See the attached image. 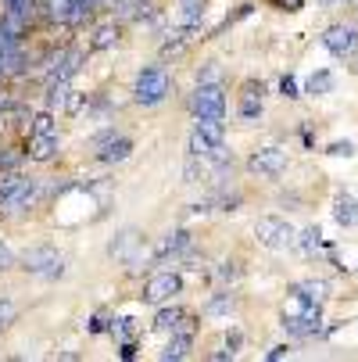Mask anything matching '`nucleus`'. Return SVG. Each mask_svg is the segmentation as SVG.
<instances>
[{
    "instance_id": "nucleus-1",
    "label": "nucleus",
    "mask_w": 358,
    "mask_h": 362,
    "mask_svg": "<svg viewBox=\"0 0 358 362\" xmlns=\"http://www.w3.org/2000/svg\"><path fill=\"white\" fill-rule=\"evenodd\" d=\"M129 93H133V105L136 108H162L165 100L176 93V79H172V72L162 62L140 65L136 76H133V90Z\"/></svg>"
},
{
    "instance_id": "nucleus-2",
    "label": "nucleus",
    "mask_w": 358,
    "mask_h": 362,
    "mask_svg": "<svg viewBox=\"0 0 358 362\" xmlns=\"http://www.w3.org/2000/svg\"><path fill=\"white\" fill-rule=\"evenodd\" d=\"M18 269L25 276H40V280H58L65 276V255L58 244L50 240H36L29 247L18 251Z\"/></svg>"
},
{
    "instance_id": "nucleus-3",
    "label": "nucleus",
    "mask_w": 358,
    "mask_h": 362,
    "mask_svg": "<svg viewBox=\"0 0 358 362\" xmlns=\"http://www.w3.org/2000/svg\"><path fill=\"white\" fill-rule=\"evenodd\" d=\"M186 108L193 119H226V112H229L226 83H193Z\"/></svg>"
},
{
    "instance_id": "nucleus-4",
    "label": "nucleus",
    "mask_w": 358,
    "mask_h": 362,
    "mask_svg": "<svg viewBox=\"0 0 358 362\" xmlns=\"http://www.w3.org/2000/svg\"><path fill=\"white\" fill-rule=\"evenodd\" d=\"M183 291H186V280H183L179 269H158V273H150V276L140 284V301L150 305V308H158V305H165V301L183 298Z\"/></svg>"
},
{
    "instance_id": "nucleus-5",
    "label": "nucleus",
    "mask_w": 358,
    "mask_h": 362,
    "mask_svg": "<svg viewBox=\"0 0 358 362\" xmlns=\"http://www.w3.org/2000/svg\"><path fill=\"white\" fill-rule=\"evenodd\" d=\"M254 240H258L262 247H269V251H287V247L297 244V230L283 216H262L258 223H254Z\"/></svg>"
},
{
    "instance_id": "nucleus-6",
    "label": "nucleus",
    "mask_w": 358,
    "mask_h": 362,
    "mask_svg": "<svg viewBox=\"0 0 358 362\" xmlns=\"http://www.w3.org/2000/svg\"><path fill=\"white\" fill-rule=\"evenodd\" d=\"M265 115V83L262 79H244L237 90V119L244 126H258Z\"/></svg>"
},
{
    "instance_id": "nucleus-7",
    "label": "nucleus",
    "mask_w": 358,
    "mask_h": 362,
    "mask_svg": "<svg viewBox=\"0 0 358 362\" xmlns=\"http://www.w3.org/2000/svg\"><path fill=\"white\" fill-rule=\"evenodd\" d=\"M43 197H47V183L40 176H29L25 173L22 187L11 194V201L4 204V209H0V216H29V212H36L40 204H43Z\"/></svg>"
},
{
    "instance_id": "nucleus-8",
    "label": "nucleus",
    "mask_w": 358,
    "mask_h": 362,
    "mask_svg": "<svg viewBox=\"0 0 358 362\" xmlns=\"http://www.w3.org/2000/svg\"><path fill=\"white\" fill-rule=\"evenodd\" d=\"M290 165V154L276 144L269 147H258V151H251V158H247V173L251 176H262V180H280Z\"/></svg>"
},
{
    "instance_id": "nucleus-9",
    "label": "nucleus",
    "mask_w": 358,
    "mask_h": 362,
    "mask_svg": "<svg viewBox=\"0 0 358 362\" xmlns=\"http://www.w3.org/2000/svg\"><path fill=\"white\" fill-rule=\"evenodd\" d=\"M197 323H201V316H197V313H190V308H183V305H179V298H176V301H165V305H158V308H155V323H150V330H158V334L193 330V334H197Z\"/></svg>"
},
{
    "instance_id": "nucleus-10",
    "label": "nucleus",
    "mask_w": 358,
    "mask_h": 362,
    "mask_svg": "<svg viewBox=\"0 0 358 362\" xmlns=\"http://www.w3.org/2000/svg\"><path fill=\"white\" fill-rule=\"evenodd\" d=\"M61 151V133H25L22 136V154L29 165H50Z\"/></svg>"
},
{
    "instance_id": "nucleus-11",
    "label": "nucleus",
    "mask_w": 358,
    "mask_h": 362,
    "mask_svg": "<svg viewBox=\"0 0 358 362\" xmlns=\"http://www.w3.org/2000/svg\"><path fill=\"white\" fill-rule=\"evenodd\" d=\"M280 327L290 334V337H316L323 330V305H301V313H283L280 316Z\"/></svg>"
},
{
    "instance_id": "nucleus-12",
    "label": "nucleus",
    "mask_w": 358,
    "mask_h": 362,
    "mask_svg": "<svg viewBox=\"0 0 358 362\" xmlns=\"http://www.w3.org/2000/svg\"><path fill=\"white\" fill-rule=\"evenodd\" d=\"M323 47L333 58H354L358 54V25L351 22H333L323 29Z\"/></svg>"
},
{
    "instance_id": "nucleus-13",
    "label": "nucleus",
    "mask_w": 358,
    "mask_h": 362,
    "mask_svg": "<svg viewBox=\"0 0 358 362\" xmlns=\"http://www.w3.org/2000/svg\"><path fill=\"white\" fill-rule=\"evenodd\" d=\"M122 33H126V25H122L119 18H97V22L90 25L86 50H90V54H100V50H112V47H119V43H122Z\"/></svg>"
},
{
    "instance_id": "nucleus-14",
    "label": "nucleus",
    "mask_w": 358,
    "mask_h": 362,
    "mask_svg": "<svg viewBox=\"0 0 358 362\" xmlns=\"http://www.w3.org/2000/svg\"><path fill=\"white\" fill-rule=\"evenodd\" d=\"M133 151H136V140L122 129L119 136H112L105 147H97V151H90V154H93L97 165H122V162L133 158Z\"/></svg>"
},
{
    "instance_id": "nucleus-15",
    "label": "nucleus",
    "mask_w": 358,
    "mask_h": 362,
    "mask_svg": "<svg viewBox=\"0 0 358 362\" xmlns=\"http://www.w3.org/2000/svg\"><path fill=\"white\" fill-rule=\"evenodd\" d=\"M190 247H193V233L186 226H179V230H169L150 255H155V262H169V258H186Z\"/></svg>"
},
{
    "instance_id": "nucleus-16",
    "label": "nucleus",
    "mask_w": 358,
    "mask_h": 362,
    "mask_svg": "<svg viewBox=\"0 0 358 362\" xmlns=\"http://www.w3.org/2000/svg\"><path fill=\"white\" fill-rule=\"evenodd\" d=\"M43 29H68L72 22V0H40V11H36Z\"/></svg>"
},
{
    "instance_id": "nucleus-17",
    "label": "nucleus",
    "mask_w": 358,
    "mask_h": 362,
    "mask_svg": "<svg viewBox=\"0 0 358 362\" xmlns=\"http://www.w3.org/2000/svg\"><path fill=\"white\" fill-rule=\"evenodd\" d=\"M193 344H197V334L193 330H172L169 341H165V348L158 351V358L162 362H183V358L193 355Z\"/></svg>"
},
{
    "instance_id": "nucleus-18",
    "label": "nucleus",
    "mask_w": 358,
    "mask_h": 362,
    "mask_svg": "<svg viewBox=\"0 0 358 362\" xmlns=\"http://www.w3.org/2000/svg\"><path fill=\"white\" fill-rule=\"evenodd\" d=\"M105 11H108L105 0H72V22H68V29L83 33V29H90Z\"/></svg>"
},
{
    "instance_id": "nucleus-19",
    "label": "nucleus",
    "mask_w": 358,
    "mask_h": 362,
    "mask_svg": "<svg viewBox=\"0 0 358 362\" xmlns=\"http://www.w3.org/2000/svg\"><path fill=\"white\" fill-rule=\"evenodd\" d=\"M290 298H297L301 305H326L330 284L326 280H297V284H290Z\"/></svg>"
},
{
    "instance_id": "nucleus-20",
    "label": "nucleus",
    "mask_w": 358,
    "mask_h": 362,
    "mask_svg": "<svg viewBox=\"0 0 358 362\" xmlns=\"http://www.w3.org/2000/svg\"><path fill=\"white\" fill-rule=\"evenodd\" d=\"M333 219H337V226H344V230L358 226V201H354L347 190H337V197H333Z\"/></svg>"
},
{
    "instance_id": "nucleus-21",
    "label": "nucleus",
    "mask_w": 358,
    "mask_h": 362,
    "mask_svg": "<svg viewBox=\"0 0 358 362\" xmlns=\"http://www.w3.org/2000/svg\"><path fill=\"white\" fill-rule=\"evenodd\" d=\"M136 247H143V237H140L136 230H122L119 237H112V240H108V255H112V258H119V262H126V258H129Z\"/></svg>"
},
{
    "instance_id": "nucleus-22",
    "label": "nucleus",
    "mask_w": 358,
    "mask_h": 362,
    "mask_svg": "<svg viewBox=\"0 0 358 362\" xmlns=\"http://www.w3.org/2000/svg\"><path fill=\"white\" fill-rule=\"evenodd\" d=\"M193 133H201L212 147H226V119H193Z\"/></svg>"
},
{
    "instance_id": "nucleus-23",
    "label": "nucleus",
    "mask_w": 358,
    "mask_h": 362,
    "mask_svg": "<svg viewBox=\"0 0 358 362\" xmlns=\"http://www.w3.org/2000/svg\"><path fill=\"white\" fill-rule=\"evenodd\" d=\"M68 97H72V83H47L43 86V108L61 112V108H68Z\"/></svg>"
},
{
    "instance_id": "nucleus-24",
    "label": "nucleus",
    "mask_w": 358,
    "mask_h": 362,
    "mask_svg": "<svg viewBox=\"0 0 358 362\" xmlns=\"http://www.w3.org/2000/svg\"><path fill=\"white\" fill-rule=\"evenodd\" d=\"M233 308H237V298H233V291H215L208 301H204L201 316H229Z\"/></svg>"
},
{
    "instance_id": "nucleus-25",
    "label": "nucleus",
    "mask_w": 358,
    "mask_h": 362,
    "mask_svg": "<svg viewBox=\"0 0 358 362\" xmlns=\"http://www.w3.org/2000/svg\"><path fill=\"white\" fill-rule=\"evenodd\" d=\"M333 86H337V76H333L330 69H316V72L309 76V83H304V93L326 97V93H333Z\"/></svg>"
},
{
    "instance_id": "nucleus-26",
    "label": "nucleus",
    "mask_w": 358,
    "mask_h": 362,
    "mask_svg": "<svg viewBox=\"0 0 358 362\" xmlns=\"http://www.w3.org/2000/svg\"><path fill=\"white\" fill-rule=\"evenodd\" d=\"M176 4H179V25H201L212 0H176Z\"/></svg>"
},
{
    "instance_id": "nucleus-27",
    "label": "nucleus",
    "mask_w": 358,
    "mask_h": 362,
    "mask_svg": "<svg viewBox=\"0 0 358 362\" xmlns=\"http://www.w3.org/2000/svg\"><path fill=\"white\" fill-rule=\"evenodd\" d=\"M22 165H25L22 144H4L0 147V173H11V169H22Z\"/></svg>"
},
{
    "instance_id": "nucleus-28",
    "label": "nucleus",
    "mask_w": 358,
    "mask_h": 362,
    "mask_svg": "<svg viewBox=\"0 0 358 362\" xmlns=\"http://www.w3.org/2000/svg\"><path fill=\"white\" fill-rule=\"evenodd\" d=\"M29 133H58V112H47V108L32 112V119H29Z\"/></svg>"
},
{
    "instance_id": "nucleus-29",
    "label": "nucleus",
    "mask_w": 358,
    "mask_h": 362,
    "mask_svg": "<svg viewBox=\"0 0 358 362\" xmlns=\"http://www.w3.org/2000/svg\"><path fill=\"white\" fill-rule=\"evenodd\" d=\"M193 83H226V72L219 62H201L193 69Z\"/></svg>"
},
{
    "instance_id": "nucleus-30",
    "label": "nucleus",
    "mask_w": 358,
    "mask_h": 362,
    "mask_svg": "<svg viewBox=\"0 0 358 362\" xmlns=\"http://www.w3.org/2000/svg\"><path fill=\"white\" fill-rule=\"evenodd\" d=\"M108 334H112L115 341H129V337H136V320H129V316H122V320H112Z\"/></svg>"
},
{
    "instance_id": "nucleus-31",
    "label": "nucleus",
    "mask_w": 358,
    "mask_h": 362,
    "mask_svg": "<svg viewBox=\"0 0 358 362\" xmlns=\"http://www.w3.org/2000/svg\"><path fill=\"white\" fill-rule=\"evenodd\" d=\"M11 269H18V251H15L4 237H0V276L11 273Z\"/></svg>"
},
{
    "instance_id": "nucleus-32",
    "label": "nucleus",
    "mask_w": 358,
    "mask_h": 362,
    "mask_svg": "<svg viewBox=\"0 0 358 362\" xmlns=\"http://www.w3.org/2000/svg\"><path fill=\"white\" fill-rule=\"evenodd\" d=\"M15 320H18V305H15V298L4 294V298H0V334H4Z\"/></svg>"
},
{
    "instance_id": "nucleus-33",
    "label": "nucleus",
    "mask_w": 358,
    "mask_h": 362,
    "mask_svg": "<svg viewBox=\"0 0 358 362\" xmlns=\"http://www.w3.org/2000/svg\"><path fill=\"white\" fill-rule=\"evenodd\" d=\"M119 133H122V126H119V122H108L105 129H97V133L86 140V147H90V151H97V147H105L112 136H119Z\"/></svg>"
},
{
    "instance_id": "nucleus-34",
    "label": "nucleus",
    "mask_w": 358,
    "mask_h": 362,
    "mask_svg": "<svg viewBox=\"0 0 358 362\" xmlns=\"http://www.w3.org/2000/svg\"><path fill=\"white\" fill-rule=\"evenodd\" d=\"M297 237H301L297 244H301V251H304V255L319 251V244H323V233H319V226H309V230H304V233H297Z\"/></svg>"
},
{
    "instance_id": "nucleus-35",
    "label": "nucleus",
    "mask_w": 358,
    "mask_h": 362,
    "mask_svg": "<svg viewBox=\"0 0 358 362\" xmlns=\"http://www.w3.org/2000/svg\"><path fill=\"white\" fill-rule=\"evenodd\" d=\"M108 327H112V320L105 316V313H97V316H90V323H86V334H108Z\"/></svg>"
},
{
    "instance_id": "nucleus-36",
    "label": "nucleus",
    "mask_w": 358,
    "mask_h": 362,
    "mask_svg": "<svg viewBox=\"0 0 358 362\" xmlns=\"http://www.w3.org/2000/svg\"><path fill=\"white\" fill-rule=\"evenodd\" d=\"M326 154H333V158H351L354 144H351V140H333V144L326 147Z\"/></svg>"
},
{
    "instance_id": "nucleus-37",
    "label": "nucleus",
    "mask_w": 358,
    "mask_h": 362,
    "mask_svg": "<svg viewBox=\"0 0 358 362\" xmlns=\"http://www.w3.org/2000/svg\"><path fill=\"white\" fill-rule=\"evenodd\" d=\"M280 97H287V100H297V97H301V90H297V79H294L290 72L280 79Z\"/></svg>"
},
{
    "instance_id": "nucleus-38",
    "label": "nucleus",
    "mask_w": 358,
    "mask_h": 362,
    "mask_svg": "<svg viewBox=\"0 0 358 362\" xmlns=\"http://www.w3.org/2000/svg\"><path fill=\"white\" fill-rule=\"evenodd\" d=\"M215 276H219L222 284H233V280L240 276V262H219V269H215Z\"/></svg>"
},
{
    "instance_id": "nucleus-39",
    "label": "nucleus",
    "mask_w": 358,
    "mask_h": 362,
    "mask_svg": "<svg viewBox=\"0 0 358 362\" xmlns=\"http://www.w3.org/2000/svg\"><path fill=\"white\" fill-rule=\"evenodd\" d=\"M226 348H229L233 355H240V348H244V330H240V327H229V330H226Z\"/></svg>"
},
{
    "instance_id": "nucleus-40",
    "label": "nucleus",
    "mask_w": 358,
    "mask_h": 362,
    "mask_svg": "<svg viewBox=\"0 0 358 362\" xmlns=\"http://www.w3.org/2000/svg\"><path fill=\"white\" fill-rule=\"evenodd\" d=\"M269 8H276V11H301L309 0H265Z\"/></svg>"
},
{
    "instance_id": "nucleus-41",
    "label": "nucleus",
    "mask_w": 358,
    "mask_h": 362,
    "mask_svg": "<svg viewBox=\"0 0 358 362\" xmlns=\"http://www.w3.org/2000/svg\"><path fill=\"white\" fill-rule=\"evenodd\" d=\"M119 358H126V362H133V358H136V337L119 341Z\"/></svg>"
},
{
    "instance_id": "nucleus-42",
    "label": "nucleus",
    "mask_w": 358,
    "mask_h": 362,
    "mask_svg": "<svg viewBox=\"0 0 358 362\" xmlns=\"http://www.w3.org/2000/svg\"><path fill=\"white\" fill-rule=\"evenodd\" d=\"M290 355H294V348H290V344H276V348H269V351H265V358H269V362H280V358H290Z\"/></svg>"
},
{
    "instance_id": "nucleus-43",
    "label": "nucleus",
    "mask_w": 358,
    "mask_h": 362,
    "mask_svg": "<svg viewBox=\"0 0 358 362\" xmlns=\"http://www.w3.org/2000/svg\"><path fill=\"white\" fill-rule=\"evenodd\" d=\"M204 358H212V362H229V358H237V355H233V351H229V348L222 344V348H212V351L204 355Z\"/></svg>"
},
{
    "instance_id": "nucleus-44",
    "label": "nucleus",
    "mask_w": 358,
    "mask_h": 362,
    "mask_svg": "<svg viewBox=\"0 0 358 362\" xmlns=\"http://www.w3.org/2000/svg\"><path fill=\"white\" fill-rule=\"evenodd\" d=\"M58 358H68V362H79L83 355H79V351H58Z\"/></svg>"
},
{
    "instance_id": "nucleus-45",
    "label": "nucleus",
    "mask_w": 358,
    "mask_h": 362,
    "mask_svg": "<svg viewBox=\"0 0 358 362\" xmlns=\"http://www.w3.org/2000/svg\"><path fill=\"white\" fill-rule=\"evenodd\" d=\"M319 4H337V0H319Z\"/></svg>"
},
{
    "instance_id": "nucleus-46",
    "label": "nucleus",
    "mask_w": 358,
    "mask_h": 362,
    "mask_svg": "<svg viewBox=\"0 0 358 362\" xmlns=\"http://www.w3.org/2000/svg\"><path fill=\"white\" fill-rule=\"evenodd\" d=\"M354 76H358V58H354Z\"/></svg>"
},
{
    "instance_id": "nucleus-47",
    "label": "nucleus",
    "mask_w": 358,
    "mask_h": 362,
    "mask_svg": "<svg viewBox=\"0 0 358 362\" xmlns=\"http://www.w3.org/2000/svg\"><path fill=\"white\" fill-rule=\"evenodd\" d=\"M344 4H354V0H344Z\"/></svg>"
},
{
    "instance_id": "nucleus-48",
    "label": "nucleus",
    "mask_w": 358,
    "mask_h": 362,
    "mask_svg": "<svg viewBox=\"0 0 358 362\" xmlns=\"http://www.w3.org/2000/svg\"><path fill=\"white\" fill-rule=\"evenodd\" d=\"M354 11H358V0H354Z\"/></svg>"
}]
</instances>
